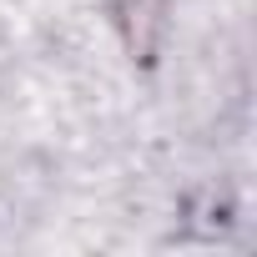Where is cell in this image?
I'll use <instances>...</instances> for the list:
<instances>
[{
	"mask_svg": "<svg viewBox=\"0 0 257 257\" xmlns=\"http://www.w3.org/2000/svg\"><path fill=\"white\" fill-rule=\"evenodd\" d=\"M121 31L137 61H152L167 31V0H121Z\"/></svg>",
	"mask_w": 257,
	"mask_h": 257,
	"instance_id": "1",
	"label": "cell"
}]
</instances>
